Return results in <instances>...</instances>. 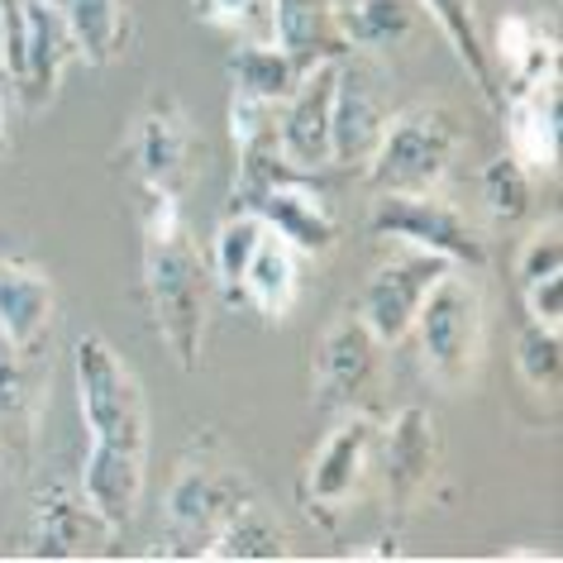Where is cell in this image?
<instances>
[{
	"mask_svg": "<svg viewBox=\"0 0 563 563\" xmlns=\"http://www.w3.org/2000/svg\"><path fill=\"white\" fill-rule=\"evenodd\" d=\"M77 363V401L91 430V454L81 463V492L101 511L110 530H124L139 511L148 477V401L134 368L110 340L81 334L73 349Z\"/></svg>",
	"mask_w": 563,
	"mask_h": 563,
	"instance_id": "obj_1",
	"label": "cell"
},
{
	"mask_svg": "<svg viewBox=\"0 0 563 563\" xmlns=\"http://www.w3.org/2000/svg\"><path fill=\"white\" fill-rule=\"evenodd\" d=\"M253 497L244 463L230 454V444L216 430H201L177 459L173 483L163 501V540L167 559H206L210 540L224 530L239 506Z\"/></svg>",
	"mask_w": 563,
	"mask_h": 563,
	"instance_id": "obj_2",
	"label": "cell"
},
{
	"mask_svg": "<svg viewBox=\"0 0 563 563\" xmlns=\"http://www.w3.org/2000/svg\"><path fill=\"white\" fill-rule=\"evenodd\" d=\"M210 291H216V277H210V263L187 239V230L167 239H144V301L153 330H158V340L167 344L181 373L201 368Z\"/></svg>",
	"mask_w": 563,
	"mask_h": 563,
	"instance_id": "obj_3",
	"label": "cell"
},
{
	"mask_svg": "<svg viewBox=\"0 0 563 563\" xmlns=\"http://www.w3.org/2000/svg\"><path fill=\"white\" fill-rule=\"evenodd\" d=\"M411 334L420 340V358H426V368L440 387L459 391L473 383L487 344V306H483V287L468 277V267L463 273L449 267L434 282L426 306L416 311Z\"/></svg>",
	"mask_w": 563,
	"mask_h": 563,
	"instance_id": "obj_4",
	"label": "cell"
},
{
	"mask_svg": "<svg viewBox=\"0 0 563 563\" xmlns=\"http://www.w3.org/2000/svg\"><path fill=\"white\" fill-rule=\"evenodd\" d=\"M459 144L463 130L444 106H411L387 120L363 173L373 191H434L449 177Z\"/></svg>",
	"mask_w": 563,
	"mask_h": 563,
	"instance_id": "obj_5",
	"label": "cell"
},
{
	"mask_svg": "<svg viewBox=\"0 0 563 563\" xmlns=\"http://www.w3.org/2000/svg\"><path fill=\"white\" fill-rule=\"evenodd\" d=\"M377 416L373 411H344L334 430L320 440L301 473V506L320 530H340L349 506L358 501L363 483H368L373 454H377Z\"/></svg>",
	"mask_w": 563,
	"mask_h": 563,
	"instance_id": "obj_6",
	"label": "cell"
},
{
	"mask_svg": "<svg viewBox=\"0 0 563 563\" xmlns=\"http://www.w3.org/2000/svg\"><path fill=\"white\" fill-rule=\"evenodd\" d=\"M368 230L401 249L440 253V258H449L454 267L487 263V244L477 239V230L434 191H377Z\"/></svg>",
	"mask_w": 563,
	"mask_h": 563,
	"instance_id": "obj_7",
	"label": "cell"
},
{
	"mask_svg": "<svg viewBox=\"0 0 563 563\" xmlns=\"http://www.w3.org/2000/svg\"><path fill=\"white\" fill-rule=\"evenodd\" d=\"M383 340L368 330L358 311L334 316V325L320 334L316 363H311V387L316 406L330 416L344 411H368V397L383 383Z\"/></svg>",
	"mask_w": 563,
	"mask_h": 563,
	"instance_id": "obj_8",
	"label": "cell"
},
{
	"mask_svg": "<svg viewBox=\"0 0 563 563\" xmlns=\"http://www.w3.org/2000/svg\"><path fill=\"white\" fill-rule=\"evenodd\" d=\"M449 258H440V253H426V249H401L391 263H383L377 273L363 282L358 291V306L354 311L368 320V330L383 340L387 349L401 344L406 334H411L416 325V311L426 306L430 287L449 273Z\"/></svg>",
	"mask_w": 563,
	"mask_h": 563,
	"instance_id": "obj_9",
	"label": "cell"
},
{
	"mask_svg": "<svg viewBox=\"0 0 563 563\" xmlns=\"http://www.w3.org/2000/svg\"><path fill=\"white\" fill-rule=\"evenodd\" d=\"M377 454H383V483L397 516L420 511L440 477V420L426 406H401L391 426L377 430Z\"/></svg>",
	"mask_w": 563,
	"mask_h": 563,
	"instance_id": "obj_10",
	"label": "cell"
},
{
	"mask_svg": "<svg viewBox=\"0 0 563 563\" xmlns=\"http://www.w3.org/2000/svg\"><path fill=\"white\" fill-rule=\"evenodd\" d=\"M391 110L377 91L368 63H358V48L340 58L334 73V110H330V167H368L377 139H383Z\"/></svg>",
	"mask_w": 563,
	"mask_h": 563,
	"instance_id": "obj_11",
	"label": "cell"
},
{
	"mask_svg": "<svg viewBox=\"0 0 563 563\" xmlns=\"http://www.w3.org/2000/svg\"><path fill=\"white\" fill-rule=\"evenodd\" d=\"M249 210L263 220V230L287 239L301 258H325V253L340 244V220H334L330 196L316 187V173H287Z\"/></svg>",
	"mask_w": 563,
	"mask_h": 563,
	"instance_id": "obj_12",
	"label": "cell"
},
{
	"mask_svg": "<svg viewBox=\"0 0 563 563\" xmlns=\"http://www.w3.org/2000/svg\"><path fill=\"white\" fill-rule=\"evenodd\" d=\"M191 158H196V134L187 124V110L173 91H153L144 115L134 124V173L139 187H158L181 196L191 181Z\"/></svg>",
	"mask_w": 563,
	"mask_h": 563,
	"instance_id": "obj_13",
	"label": "cell"
},
{
	"mask_svg": "<svg viewBox=\"0 0 563 563\" xmlns=\"http://www.w3.org/2000/svg\"><path fill=\"white\" fill-rule=\"evenodd\" d=\"M334 73L340 63H316L306 67L301 81L277 110V144L291 167L320 173L330 167V110H334Z\"/></svg>",
	"mask_w": 563,
	"mask_h": 563,
	"instance_id": "obj_14",
	"label": "cell"
},
{
	"mask_svg": "<svg viewBox=\"0 0 563 563\" xmlns=\"http://www.w3.org/2000/svg\"><path fill=\"white\" fill-rule=\"evenodd\" d=\"M115 534L101 511L87 501V492L73 483H53L34 497L30 516V554L34 559H87L96 544Z\"/></svg>",
	"mask_w": 563,
	"mask_h": 563,
	"instance_id": "obj_15",
	"label": "cell"
},
{
	"mask_svg": "<svg viewBox=\"0 0 563 563\" xmlns=\"http://www.w3.org/2000/svg\"><path fill=\"white\" fill-rule=\"evenodd\" d=\"M506 120V153L530 177H544L559 167V73H544L530 87L501 96Z\"/></svg>",
	"mask_w": 563,
	"mask_h": 563,
	"instance_id": "obj_16",
	"label": "cell"
},
{
	"mask_svg": "<svg viewBox=\"0 0 563 563\" xmlns=\"http://www.w3.org/2000/svg\"><path fill=\"white\" fill-rule=\"evenodd\" d=\"M58 291H53L48 267L30 258H0V340L10 354H38L53 330Z\"/></svg>",
	"mask_w": 563,
	"mask_h": 563,
	"instance_id": "obj_17",
	"label": "cell"
},
{
	"mask_svg": "<svg viewBox=\"0 0 563 563\" xmlns=\"http://www.w3.org/2000/svg\"><path fill=\"white\" fill-rule=\"evenodd\" d=\"M44 368L38 354L0 358V459L10 473H24L38 444V416H44Z\"/></svg>",
	"mask_w": 563,
	"mask_h": 563,
	"instance_id": "obj_18",
	"label": "cell"
},
{
	"mask_svg": "<svg viewBox=\"0 0 563 563\" xmlns=\"http://www.w3.org/2000/svg\"><path fill=\"white\" fill-rule=\"evenodd\" d=\"M267 34L301 73L316 63H340L354 53L330 0H267Z\"/></svg>",
	"mask_w": 563,
	"mask_h": 563,
	"instance_id": "obj_19",
	"label": "cell"
},
{
	"mask_svg": "<svg viewBox=\"0 0 563 563\" xmlns=\"http://www.w3.org/2000/svg\"><path fill=\"white\" fill-rule=\"evenodd\" d=\"M24 20H30V48H24V81L15 96L24 110H44L58 96L63 67L77 63V38L53 0H24Z\"/></svg>",
	"mask_w": 563,
	"mask_h": 563,
	"instance_id": "obj_20",
	"label": "cell"
},
{
	"mask_svg": "<svg viewBox=\"0 0 563 563\" xmlns=\"http://www.w3.org/2000/svg\"><path fill=\"white\" fill-rule=\"evenodd\" d=\"M297 297H301V253L273 230H263L244 273V306H253L267 325H282Z\"/></svg>",
	"mask_w": 563,
	"mask_h": 563,
	"instance_id": "obj_21",
	"label": "cell"
},
{
	"mask_svg": "<svg viewBox=\"0 0 563 563\" xmlns=\"http://www.w3.org/2000/svg\"><path fill=\"white\" fill-rule=\"evenodd\" d=\"M416 5L440 24V34L449 38L454 58L463 63V73L473 77L477 96H483L492 110H501V77H497V67H492V48L483 44V30H477L473 0H416Z\"/></svg>",
	"mask_w": 563,
	"mask_h": 563,
	"instance_id": "obj_22",
	"label": "cell"
},
{
	"mask_svg": "<svg viewBox=\"0 0 563 563\" xmlns=\"http://www.w3.org/2000/svg\"><path fill=\"white\" fill-rule=\"evenodd\" d=\"M492 67H497V77H506L501 81L506 91L530 87V81H540L544 73H559V38L549 34L534 15H520L516 10V15H506L497 24V53H492Z\"/></svg>",
	"mask_w": 563,
	"mask_h": 563,
	"instance_id": "obj_23",
	"label": "cell"
},
{
	"mask_svg": "<svg viewBox=\"0 0 563 563\" xmlns=\"http://www.w3.org/2000/svg\"><path fill=\"white\" fill-rule=\"evenodd\" d=\"M287 554H291L287 530H282V520L267 511L258 497H249L244 506H239L206 549V559H216V563H277Z\"/></svg>",
	"mask_w": 563,
	"mask_h": 563,
	"instance_id": "obj_24",
	"label": "cell"
},
{
	"mask_svg": "<svg viewBox=\"0 0 563 563\" xmlns=\"http://www.w3.org/2000/svg\"><path fill=\"white\" fill-rule=\"evenodd\" d=\"M77 38V58L106 67L124 53V0H53Z\"/></svg>",
	"mask_w": 563,
	"mask_h": 563,
	"instance_id": "obj_25",
	"label": "cell"
},
{
	"mask_svg": "<svg viewBox=\"0 0 563 563\" xmlns=\"http://www.w3.org/2000/svg\"><path fill=\"white\" fill-rule=\"evenodd\" d=\"M230 81H234V91H249L258 101L282 106L291 96V87L301 81V67L273 38H249V44H239L230 53Z\"/></svg>",
	"mask_w": 563,
	"mask_h": 563,
	"instance_id": "obj_26",
	"label": "cell"
},
{
	"mask_svg": "<svg viewBox=\"0 0 563 563\" xmlns=\"http://www.w3.org/2000/svg\"><path fill=\"white\" fill-rule=\"evenodd\" d=\"M263 239V220L253 210H230L216 230V249H210V277H216L220 297L230 306H244V273L249 258Z\"/></svg>",
	"mask_w": 563,
	"mask_h": 563,
	"instance_id": "obj_27",
	"label": "cell"
},
{
	"mask_svg": "<svg viewBox=\"0 0 563 563\" xmlns=\"http://www.w3.org/2000/svg\"><path fill=\"white\" fill-rule=\"evenodd\" d=\"M416 0H358L349 15H340V30L354 48H391L401 38H411L416 30Z\"/></svg>",
	"mask_w": 563,
	"mask_h": 563,
	"instance_id": "obj_28",
	"label": "cell"
},
{
	"mask_svg": "<svg viewBox=\"0 0 563 563\" xmlns=\"http://www.w3.org/2000/svg\"><path fill=\"white\" fill-rule=\"evenodd\" d=\"M477 191H483V206H487V216H492V220L516 224V220H526V216H530L534 177L511 158V153H497V158L483 167V177H477Z\"/></svg>",
	"mask_w": 563,
	"mask_h": 563,
	"instance_id": "obj_29",
	"label": "cell"
},
{
	"mask_svg": "<svg viewBox=\"0 0 563 563\" xmlns=\"http://www.w3.org/2000/svg\"><path fill=\"white\" fill-rule=\"evenodd\" d=\"M516 373L534 397H559V377H563V344L554 325H530L516 334Z\"/></svg>",
	"mask_w": 563,
	"mask_h": 563,
	"instance_id": "obj_30",
	"label": "cell"
},
{
	"mask_svg": "<svg viewBox=\"0 0 563 563\" xmlns=\"http://www.w3.org/2000/svg\"><path fill=\"white\" fill-rule=\"evenodd\" d=\"M554 273H563V224H559V216H549L540 230L520 244V253H516V282H520V287H530V282L554 277Z\"/></svg>",
	"mask_w": 563,
	"mask_h": 563,
	"instance_id": "obj_31",
	"label": "cell"
},
{
	"mask_svg": "<svg viewBox=\"0 0 563 563\" xmlns=\"http://www.w3.org/2000/svg\"><path fill=\"white\" fill-rule=\"evenodd\" d=\"M24 48H30L24 0H0V73L10 77V87L24 81Z\"/></svg>",
	"mask_w": 563,
	"mask_h": 563,
	"instance_id": "obj_32",
	"label": "cell"
},
{
	"mask_svg": "<svg viewBox=\"0 0 563 563\" xmlns=\"http://www.w3.org/2000/svg\"><path fill=\"white\" fill-rule=\"evenodd\" d=\"M196 20L201 24H216V30H253L263 24V38L267 34V0H191Z\"/></svg>",
	"mask_w": 563,
	"mask_h": 563,
	"instance_id": "obj_33",
	"label": "cell"
},
{
	"mask_svg": "<svg viewBox=\"0 0 563 563\" xmlns=\"http://www.w3.org/2000/svg\"><path fill=\"white\" fill-rule=\"evenodd\" d=\"M559 291H563V273L540 277V282H530V287H520V297H526V311H530L534 325H554V330H559V316H563Z\"/></svg>",
	"mask_w": 563,
	"mask_h": 563,
	"instance_id": "obj_34",
	"label": "cell"
},
{
	"mask_svg": "<svg viewBox=\"0 0 563 563\" xmlns=\"http://www.w3.org/2000/svg\"><path fill=\"white\" fill-rule=\"evenodd\" d=\"M10 153V106H5V91H0V158Z\"/></svg>",
	"mask_w": 563,
	"mask_h": 563,
	"instance_id": "obj_35",
	"label": "cell"
},
{
	"mask_svg": "<svg viewBox=\"0 0 563 563\" xmlns=\"http://www.w3.org/2000/svg\"><path fill=\"white\" fill-rule=\"evenodd\" d=\"M501 559H554V554H544V549H506Z\"/></svg>",
	"mask_w": 563,
	"mask_h": 563,
	"instance_id": "obj_36",
	"label": "cell"
},
{
	"mask_svg": "<svg viewBox=\"0 0 563 563\" xmlns=\"http://www.w3.org/2000/svg\"><path fill=\"white\" fill-rule=\"evenodd\" d=\"M330 5H334V15H349V10H354L358 0H330Z\"/></svg>",
	"mask_w": 563,
	"mask_h": 563,
	"instance_id": "obj_37",
	"label": "cell"
},
{
	"mask_svg": "<svg viewBox=\"0 0 563 563\" xmlns=\"http://www.w3.org/2000/svg\"><path fill=\"white\" fill-rule=\"evenodd\" d=\"M0 477H5V459H0Z\"/></svg>",
	"mask_w": 563,
	"mask_h": 563,
	"instance_id": "obj_38",
	"label": "cell"
}]
</instances>
